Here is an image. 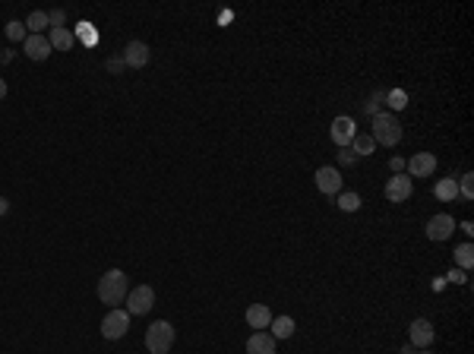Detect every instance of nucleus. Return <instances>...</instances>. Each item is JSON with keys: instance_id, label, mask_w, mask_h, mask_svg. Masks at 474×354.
I'll return each instance as SVG.
<instances>
[{"instance_id": "obj_1", "label": "nucleus", "mask_w": 474, "mask_h": 354, "mask_svg": "<svg viewBox=\"0 0 474 354\" xmlns=\"http://www.w3.org/2000/svg\"><path fill=\"white\" fill-rule=\"evenodd\" d=\"M373 121V143L377 146H386V149H392V146H399L401 143V121L395 117V114H389V111H379L377 117H370Z\"/></svg>"}, {"instance_id": "obj_2", "label": "nucleus", "mask_w": 474, "mask_h": 354, "mask_svg": "<svg viewBox=\"0 0 474 354\" xmlns=\"http://www.w3.org/2000/svg\"><path fill=\"white\" fill-rule=\"evenodd\" d=\"M98 301L108 304V307H117L126 301V272L120 269H108L98 279Z\"/></svg>"}, {"instance_id": "obj_3", "label": "nucleus", "mask_w": 474, "mask_h": 354, "mask_svg": "<svg viewBox=\"0 0 474 354\" xmlns=\"http://www.w3.org/2000/svg\"><path fill=\"white\" fill-rule=\"evenodd\" d=\"M174 345V326L168 319H155V323L146 329V348L149 354H168Z\"/></svg>"}, {"instance_id": "obj_4", "label": "nucleus", "mask_w": 474, "mask_h": 354, "mask_svg": "<svg viewBox=\"0 0 474 354\" xmlns=\"http://www.w3.org/2000/svg\"><path fill=\"white\" fill-rule=\"evenodd\" d=\"M152 307H155V291H152V285H136L126 291V313H130V317H146Z\"/></svg>"}, {"instance_id": "obj_5", "label": "nucleus", "mask_w": 474, "mask_h": 354, "mask_svg": "<svg viewBox=\"0 0 474 354\" xmlns=\"http://www.w3.org/2000/svg\"><path fill=\"white\" fill-rule=\"evenodd\" d=\"M126 332H130V313L126 310H117L114 307L108 317L102 319V339H108V342H117V339H124Z\"/></svg>"}, {"instance_id": "obj_6", "label": "nucleus", "mask_w": 474, "mask_h": 354, "mask_svg": "<svg viewBox=\"0 0 474 354\" xmlns=\"http://www.w3.org/2000/svg\"><path fill=\"white\" fill-rule=\"evenodd\" d=\"M411 193H415V181L405 177V174H392V177L386 181V187H383V196L389 199V203H408Z\"/></svg>"}, {"instance_id": "obj_7", "label": "nucleus", "mask_w": 474, "mask_h": 354, "mask_svg": "<svg viewBox=\"0 0 474 354\" xmlns=\"http://www.w3.org/2000/svg\"><path fill=\"white\" fill-rule=\"evenodd\" d=\"M452 234H455V219H452L449 212H437V215H430L427 222V237L433 244H443L449 241Z\"/></svg>"}, {"instance_id": "obj_8", "label": "nucleus", "mask_w": 474, "mask_h": 354, "mask_svg": "<svg viewBox=\"0 0 474 354\" xmlns=\"http://www.w3.org/2000/svg\"><path fill=\"white\" fill-rule=\"evenodd\" d=\"M354 136H357V124H354V117H345V114L335 117L332 127H329V139H332L339 149H348Z\"/></svg>"}, {"instance_id": "obj_9", "label": "nucleus", "mask_w": 474, "mask_h": 354, "mask_svg": "<svg viewBox=\"0 0 474 354\" xmlns=\"http://www.w3.org/2000/svg\"><path fill=\"white\" fill-rule=\"evenodd\" d=\"M433 339H437V332H433V323L430 319H415V323L408 326V345L411 348H430L433 345Z\"/></svg>"}, {"instance_id": "obj_10", "label": "nucleus", "mask_w": 474, "mask_h": 354, "mask_svg": "<svg viewBox=\"0 0 474 354\" xmlns=\"http://www.w3.org/2000/svg\"><path fill=\"white\" fill-rule=\"evenodd\" d=\"M149 57H152V51H149L146 41H126L124 54H120L124 67H133V70H142V67H146Z\"/></svg>"}, {"instance_id": "obj_11", "label": "nucleus", "mask_w": 474, "mask_h": 354, "mask_svg": "<svg viewBox=\"0 0 474 354\" xmlns=\"http://www.w3.org/2000/svg\"><path fill=\"white\" fill-rule=\"evenodd\" d=\"M316 190L323 196H339L341 193V171L339 168H329V165H323L316 171Z\"/></svg>"}, {"instance_id": "obj_12", "label": "nucleus", "mask_w": 474, "mask_h": 354, "mask_svg": "<svg viewBox=\"0 0 474 354\" xmlns=\"http://www.w3.org/2000/svg\"><path fill=\"white\" fill-rule=\"evenodd\" d=\"M433 171H437V155H433V152H417V155H411V161H408L411 181H415V177H430Z\"/></svg>"}, {"instance_id": "obj_13", "label": "nucleus", "mask_w": 474, "mask_h": 354, "mask_svg": "<svg viewBox=\"0 0 474 354\" xmlns=\"http://www.w3.org/2000/svg\"><path fill=\"white\" fill-rule=\"evenodd\" d=\"M51 41L48 35H26V57L29 61H48L51 57Z\"/></svg>"}, {"instance_id": "obj_14", "label": "nucleus", "mask_w": 474, "mask_h": 354, "mask_svg": "<svg viewBox=\"0 0 474 354\" xmlns=\"http://www.w3.org/2000/svg\"><path fill=\"white\" fill-rule=\"evenodd\" d=\"M247 323H250V329H269V323H272V310L266 307V304H250L247 307Z\"/></svg>"}, {"instance_id": "obj_15", "label": "nucleus", "mask_w": 474, "mask_h": 354, "mask_svg": "<svg viewBox=\"0 0 474 354\" xmlns=\"http://www.w3.org/2000/svg\"><path fill=\"white\" fill-rule=\"evenodd\" d=\"M247 354H275V339L269 332H253L247 339Z\"/></svg>"}, {"instance_id": "obj_16", "label": "nucleus", "mask_w": 474, "mask_h": 354, "mask_svg": "<svg viewBox=\"0 0 474 354\" xmlns=\"http://www.w3.org/2000/svg\"><path fill=\"white\" fill-rule=\"evenodd\" d=\"M433 196H437L439 203H455V199H459V181H455V177H443V181H437Z\"/></svg>"}, {"instance_id": "obj_17", "label": "nucleus", "mask_w": 474, "mask_h": 354, "mask_svg": "<svg viewBox=\"0 0 474 354\" xmlns=\"http://www.w3.org/2000/svg\"><path fill=\"white\" fill-rule=\"evenodd\" d=\"M294 319L291 317H272V323H269V335H272L275 342H282V339H291L294 335Z\"/></svg>"}, {"instance_id": "obj_18", "label": "nucleus", "mask_w": 474, "mask_h": 354, "mask_svg": "<svg viewBox=\"0 0 474 354\" xmlns=\"http://www.w3.org/2000/svg\"><path fill=\"white\" fill-rule=\"evenodd\" d=\"M48 41H51V48H54V51H73V45H76V35L67 29V26H64V29H51V35H48Z\"/></svg>"}, {"instance_id": "obj_19", "label": "nucleus", "mask_w": 474, "mask_h": 354, "mask_svg": "<svg viewBox=\"0 0 474 354\" xmlns=\"http://www.w3.org/2000/svg\"><path fill=\"white\" fill-rule=\"evenodd\" d=\"M351 152H354L357 159H367V155H373L377 152V143H373L370 133H357L354 139H351Z\"/></svg>"}, {"instance_id": "obj_20", "label": "nucleus", "mask_w": 474, "mask_h": 354, "mask_svg": "<svg viewBox=\"0 0 474 354\" xmlns=\"http://www.w3.org/2000/svg\"><path fill=\"white\" fill-rule=\"evenodd\" d=\"M48 26H51V23H48L45 10H32V13L26 16V32H29V35H41Z\"/></svg>"}, {"instance_id": "obj_21", "label": "nucleus", "mask_w": 474, "mask_h": 354, "mask_svg": "<svg viewBox=\"0 0 474 354\" xmlns=\"http://www.w3.org/2000/svg\"><path fill=\"white\" fill-rule=\"evenodd\" d=\"M386 105L392 108L389 114L405 111V105H408V92H405V89H389V92H386Z\"/></svg>"}, {"instance_id": "obj_22", "label": "nucleus", "mask_w": 474, "mask_h": 354, "mask_svg": "<svg viewBox=\"0 0 474 354\" xmlns=\"http://www.w3.org/2000/svg\"><path fill=\"white\" fill-rule=\"evenodd\" d=\"M455 263H459V269H471L474 266V247L471 244H462V247H455Z\"/></svg>"}, {"instance_id": "obj_23", "label": "nucleus", "mask_w": 474, "mask_h": 354, "mask_svg": "<svg viewBox=\"0 0 474 354\" xmlns=\"http://www.w3.org/2000/svg\"><path fill=\"white\" fill-rule=\"evenodd\" d=\"M339 209L341 212H357V209H361V196H357V193H345V190H341V193H339Z\"/></svg>"}, {"instance_id": "obj_24", "label": "nucleus", "mask_w": 474, "mask_h": 354, "mask_svg": "<svg viewBox=\"0 0 474 354\" xmlns=\"http://www.w3.org/2000/svg\"><path fill=\"white\" fill-rule=\"evenodd\" d=\"M459 196L465 199V203H471L474 199V174H462V181H459Z\"/></svg>"}, {"instance_id": "obj_25", "label": "nucleus", "mask_w": 474, "mask_h": 354, "mask_svg": "<svg viewBox=\"0 0 474 354\" xmlns=\"http://www.w3.org/2000/svg\"><path fill=\"white\" fill-rule=\"evenodd\" d=\"M383 105H386V89H379V92H373V95H370V101L363 105V111L370 114V117H377L379 108H383Z\"/></svg>"}, {"instance_id": "obj_26", "label": "nucleus", "mask_w": 474, "mask_h": 354, "mask_svg": "<svg viewBox=\"0 0 474 354\" xmlns=\"http://www.w3.org/2000/svg\"><path fill=\"white\" fill-rule=\"evenodd\" d=\"M3 35H7L10 41H26V23H19V19H13V23H7V29H3Z\"/></svg>"}, {"instance_id": "obj_27", "label": "nucleus", "mask_w": 474, "mask_h": 354, "mask_svg": "<svg viewBox=\"0 0 474 354\" xmlns=\"http://www.w3.org/2000/svg\"><path fill=\"white\" fill-rule=\"evenodd\" d=\"M64 19H67V13H64V10H51V13H48L51 29H64Z\"/></svg>"}, {"instance_id": "obj_28", "label": "nucleus", "mask_w": 474, "mask_h": 354, "mask_svg": "<svg viewBox=\"0 0 474 354\" xmlns=\"http://www.w3.org/2000/svg\"><path fill=\"white\" fill-rule=\"evenodd\" d=\"M79 35H82L86 45H92V41H95V29H92V23H79Z\"/></svg>"}, {"instance_id": "obj_29", "label": "nucleus", "mask_w": 474, "mask_h": 354, "mask_svg": "<svg viewBox=\"0 0 474 354\" xmlns=\"http://www.w3.org/2000/svg\"><path fill=\"white\" fill-rule=\"evenodd\" d=\"M446 279L455 282V285H465V282H468V272H465V269H452L449 275H446Z\"/></svg>"}, {"instance_id": "obj_30", "label": "nucleus", "mask_w": 474, "mask_h": 354, "mask_svg": "<svg viewBox=\"0 0 474 354\" xmlns=\"http://www.w3.org/2000/svg\"><path fill=\"white\" fill-rule=\"evenodd\" d=\"M339 161H341V165H357V155L351 149H341L339 152Z\"/></svg>"}, {"instance_id": "obj_31", "label": "nucleus", "mask_w": 474, "mask_h": 354, "mask_svg": "<svg viewBox=\"0 0 474 354\" xmlns=\"http://www.w3.org/2000/svg\"><path fill=\"white\" fill-rule=\"evenodd\" d=\"M108 70H111V73H120V70H124V61H120V57H111V61H108Z\"/></svg>"}, {"instance_id": "obj_32", "label": "nucleus", "mask_w": 474, "mask_h": 354, "mask_svg": "<svg viewBox=\"0 0 474 354\" xmlns=\"http://www.w3.org/2000/svg\"><path fill=\"white\" fill-rule=\"evenodd\" d=\"M389 168H392L395 174H401V168H405V161H401V159H392V161H389Z\"/></svg>"}, {"instance_id": "obj_33", "label": "nucleus", "mask_w": 474, "mask_h": 354, "mask_svg": "<svg viewBox=\"0 0 474 354\" xmlns=\"http://www.w3.org/2000/svg\"><path fill=\"white\" fill-rule=\"evenodd\" d=\"M462 231H465L468 237H471V234H474V225H471V222H462Z\"/></svg>"}, {"instance_id": "obj_34", "label": "nucleus", "mask_w": 474, "mask_h": 354, "mask_svg": "<svg viewBox=\"0 0 474 354\" xmlns=\"http://www.w3.org/2000/svg\"><path fill=\"white\" fill-rule=\"evenodd\" d=\"M7 209H10V203L3 199V196H0V215H7Z\"/></svg>"}, {"instance_id": "obj_35", "label": "nucleus", "mask_w": 474, "mask_h": 354, "mask_svg": "<svg viewBox=\"0 0 474 354\" xmlns=\"http://www.w3.org/2000/svg\"><path fill=\"white\" fill-rule=\"evenodd\" d=\"M3 98H7V83L0 79V101H3Z\"/></svg>"}, {"instance_id": "obj_36", "label": "nucleus", "mask_w": 474, "mask_h": 354, "mask_svg": "<svg viewBox=\"0 0 474 354\" xmlns=\"http://www.w3.org/2000/svg\"><path fill=\"white\" fill-rule=\"evenodd\" d=\"M417 351V348H411V345H405V348H401V354H415Z\"/></svg>"}, {"instance_id": "obj_37", "label": "nucleus", "mask_w": 474, "mask_h": 354, "mask_svg": "<svg viewBox=\"0 0 474 354\" xmlns=\"http://www.w3.org/2000/svg\"><path fill=\"white\" fill-rule=\"evenodd\" d=\"M415 354H430V348H421V351H415Z\"/></svg>"}]
</instances>
